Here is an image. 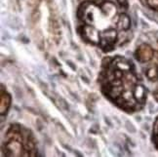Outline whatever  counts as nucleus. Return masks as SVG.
Listing matches in <instances>:
<instances>
[{"label":"nucleus","instance_id":"1","mask_svg":"<svg viewBox=\"0 0 158 157\" xmlns=\"http://www.w3.org/2000/svg\"><path fill=\"white\" fill-rule=\"evenodd\" d=\"M101 36V42H100V47L102 48L105 52L111 51L114 45L117 41V31L113 28L105 29L100 32Z\"/></svg>","mask_w":158,"mask_h":157},{"label":"nucleus","instance_id":"2","mask_svg":"<svg viewBox=\"0 0 158 157\" xmlns=\"http://www.w3.org/2000/svg\"><path fill=\"white\" fill-rule=\"evenodd\" d=\"M135 57L139 63H148L154 57V51L148 44L143 43L137 48Z\"/></svg>","mask_w":158,"mask_h":157},{"label":"nucleus","instance_id":"3","mask_svg":"<svg viewBox=\"0 0 158 157\" xmlns=\"http://www.w3.org/2000/svg\"><path fill=\"white\" fill-rule=\"evenodd\" d=\"M82 36L83 38L90 42L91 44L94 45H99L101 42V36H100V31L92 27V26H85L83 27L82 31Z\"/></svg>","mask_w":158,"mask_h":157},{"label":"nucleus","instance_id":"4","mask_svg":"<svg viewBox=\"0 0 158 157\" xmlns=\"http://www.w3.org/2000/svg\"><path fill=\"white\" fill-rule=\"evenodd\" d=\"M133 95L138 104L143 105L145 102V100H147V90H145V88L143 85L137 84L133 89Z\"/></svg>","mask_w":158,"mask_h":157},{"label":"nucleus","instance_id":"5","mask_svg":"<svg viewBox=\"0 0 158 157\" xmlns=\"http://www.w3.org/2000/svg\"><path fill=\"white\" fill-rule=\"evenodd\" d=\"M0 100H1L0 101V112H1V115H4L8 111L11 105V96L4 91L3 86H1V99Z\"/></svg>","mask_w":158,"mask_h":157},{"label":"nucleus","instance_id":"6","mask_svg":"<svg viewBox=\"0 0 158 157\" xmlns=\"http://www.w3.org/2000/svg\"><path fill=\"white\" fill-rule=\"evenodd\" d=\"M116 26L118 27V29L120 31H128L131 27V20H130V17L127 15V14H120L117 17V20H116Z\"/></svg>","mask_w":158,"mask_h":157},{"label":"nucleus","instance_id":"7","mask_svg":"<svg viewBox=\"0 0 158 157\" xmlns=\"http://www.w3.org/2000/svg\"><path fill=\"white\" fill-rule=\"evenodd\" d=\"M145 75H147L148 79L150 81H157L158 80V68L157 66H151V68H148L145 71Z\"/></svg>","mask_w":158,"mask_h":157},{"label":"nucleus","instance_id":"8","mask_svg":"<svg viewBox=\"0 0 158 157\" xmlns=\"http://www.w3.org/2000/svg\"><path fill=\"white\" fill-rule=\"evenodd\" d=\"M102 11H104V13L107 16H113L115 15V12H116V8H115V6L110 3V2H105L102 4Z\"/></svg>","mask_w":158,"mask_h":157},{"label":"nucleus","instance_id":"9","mask_svg":"<svg viewBox=\"0 0 158 157\" xmlns=\"http://www.w3.org/2000/svg\"><path fill=\"white\" fill-rule=\"evenodd\" d=\"M141 2L147 7L158 11V0H141Z\"/></svg>","mask_w":158,"mask_h":157},{"label":"nucleus","instance_id":"10","mask_svg":"<svg viewBox=\"0 0 158 157\" xmlns=\"http://www.w3.org/2000/svg\"><path fill=\"white\" fill-rule=\"evenodd\" d=\"M117 2L121 7H123L125 9L128 8V1H127V0H117Z\"/></svg>","mask_w":158,"mask_h":157},{"label":"nucleus","instance_id":"11","mask_svg":"<svg viewBox=\"0 0 158 157\" xmlns=\"http://www.w3.org/2000/svg\"><path fill=\"white\" fill-rule=\"evenodd\" d=\"M91 1H92L95 5H102L105 3V0H91Z\"/></svg>","mask_w":158,"mask_h":157},{"label":"nucleus","instance_id":"12","mask_svg":"<svg viewBox=\"0 0 158 157\" xmlns=\"http://www.w3.org/2000/svg\"><path fill=\"white\" fill-rule=\"evenodd\" d=\"M153 97H154V99L158 101V89H157L156 91L153 93Z\"/></svg>","mask_w":158,"mask_h":157}]
</instances>
